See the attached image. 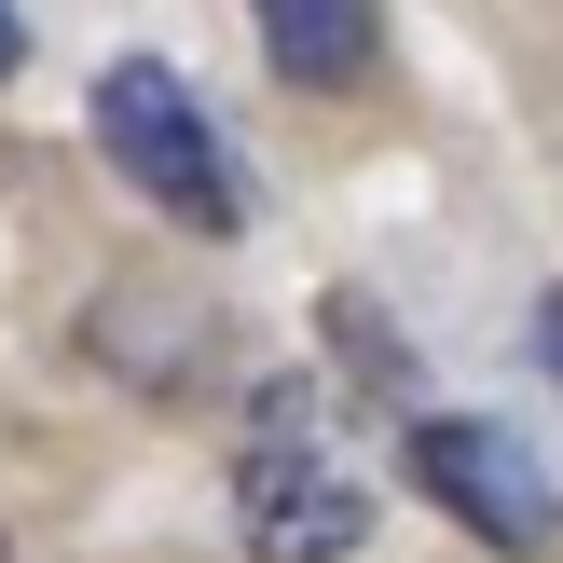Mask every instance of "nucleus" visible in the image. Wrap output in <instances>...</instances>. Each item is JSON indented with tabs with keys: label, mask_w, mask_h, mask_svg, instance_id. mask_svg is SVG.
Here are the masks:
<instances>
[{
	"label": "nucleus",
	"mask_w": 563,
	"mask_h": 563,
	"mask_svg": "<svg viewBox=\"0 0 563 563\" xmlns=\"http://www.w3.org/2000/svg\"><path fill=\"white\" fill-rule=\"evenodd\" d=\"M234 537L262 563H344L372 537V467L357 440L330 427V385L275 372L247 399V440H234Z\"/></svg>",
	"instance_id": "f257e3e1"
},
{
	"label": "nucleus",
	"mask_w": 563,
	"mask_h": 563,
	"mask_svg": "<svg viewBox=\"0 0 563 563\" xmlns=\"http://www.w3.org/2000/svg\"><path fill=\"white\" fill-rule=\"evenodd\" d=\"M97 152H110V179L137 192V207H165L179 234H247V165L220 152V124H207V97H192L165 55H110L97 69Z\"/></svg>",
	"instance_id": "f03ea898"
},
{
	"label": "nucleus",
	"mask_w": 563,
	"mask_h": 563,
	"mask_svg": "<svg viewBox=\"0 0 563 563\" xmlns=\"http://www.w3.org/2000/svg\"><path fill=\"white\" fill-rule=\"evenodd\" d=\"M412 495H427L454 537L509 550V563L563 550V482L537 467V440L495 427V412H412Z\"/></svg>",
	"instance_id": "7ed1b4c3"
},
{
	"label": "nucleus",
	"mask_w": 563,
	"mask_h": 563,
	"mask_svg": "<svg viewBox=\"0 0 563 563\" xmlns=\"http://www.w3.org/2000/svg\"><path fill=\"white\" fill-rule=\"evenodd\" d=\"M247 27H262L275 82H302V97H344V82L372 69V42H385V0H247Z\"/></svg>",
	"instance_id": "20e7f679"
},
{
	"label": "nucleus",
	"mask_w": 563,
	"mask_h": 563,
	"mask_svg": "<svg viewBox=\"0 0 563 563\" xmlns=\"http://www.w3.org/2000/svg\"><path fill=\"white\" fill-rule=\"evenodd\" d=\"M537 357H550V385H563V302H537Z\"/></svg>",
	"instance_id": "39448f33"
},
{
	"label": "nucleus",
	"mask_w": 563,
	"mask_h": 563,
	"mask_svg": "<svg viewBox=\"0 0 563 563\" xmlns=\"http://www.w3.org/2000/svg\"><path fill=\"white\" fill-rule=\"evenodd\" d=\"M14 55H27V14H14V0H0V69H14Z\"/></svg>",
	"instance_id": "423d86ee"
}]
</instances>
